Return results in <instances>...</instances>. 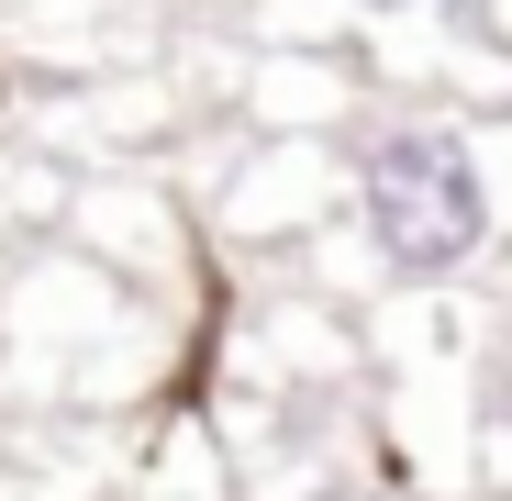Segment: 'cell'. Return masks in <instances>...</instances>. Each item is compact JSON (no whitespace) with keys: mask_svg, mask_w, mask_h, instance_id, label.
<instances>
[{"mask_svg":"<svg viewBox=\"0 0 512 501\" xmlns=\"http://www.w3.org/2000/svg\"><path fill=\"white\" fill-rule=\"evenodd\" d=\"M334 501H357V490H334ZM390 501H401V490H390Z\"/></svg>","mask_w":512,"mask_h":501,"instance_id":"7","label":"cell"},{"mask_svg":"<svg viewBox=\"0 0 512 501\" xmlns=\"http://www.w3.org/2000/svg\"><path fill=\"white\" fill-rule=\"evenodd\" d=\"M512 245V112L379 90L346 134V268L357 290H468Z\"/></svg>","mask_w":512,"mask_h":501,"instance_id":"1","label":"cell"},{"mask_svg":"<svg viewBox=\"0 0 512 501\" xmlns=\"http://www.w3.org/2000/svg\"><path fill=\"white\" fill-rule=\"evenodd\" d=\"M101 357H156L145 290L123 268H101L90 245H56V257L12 268V290H0V368L45 401H112Z\"/></svg>","mask_w":512,"mask_h":501,"instance_id":"2","label":"cell"},{"mask_svg":"<svg viewBox=\"0 0 512 501\" xmlns=\"http://www.w3.org/2000/svg\"><path fill=\"white\" fill-rule=\"evenodd\" d=\"M346 223V134H223V179L201 190V234L223 257H290Z\"/></svg>","mask_w":512,"mask_h":501,"instance_id":"3","label":"cell"},{"mask_svg":"<svg viewBox=\"0 0 512 501\" xmlns=\"http://www.w3.org/2000/svg\"><path fill=\"white\" fill-rule=\"evenodd\" d=\"M479 12H490V34H501V45H512V0H479Z\"/></svg>","mask_w":512,"mask_h":501,"instance_id":"6","label":"cell"},{"mask_svg":"<svg viewBox=\"0 0 512 501\" xmlns=\"http://www.w3.org/2000/svg\"><path fill=\"white\" fill-rule=\"evenodd\" d=\"M423 0H245V45H368L390 23H412Z\"/></svg>","mask_w":512,"mask_h":501,"instance_id":"5","label":"cell"},{"mask_svg":"<svg viewBox=\"0 0 512 501\" xmlns=\"http://www.w3.org/2000/svg\"><path fill=\"white\" fill-rule=\"evenodd\" d=\"M67 245H90L134 290H179L190 279V201L167 179H145V167H78L67 179Z\"/></svg>","mask_w":512,"mask_h":501,"instance_id":"4","label":"cell"}]
</instances>
